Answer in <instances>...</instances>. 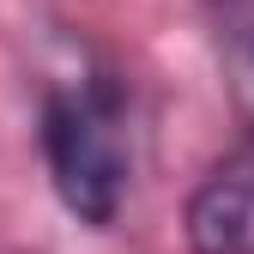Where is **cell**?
I'll use <instances>...</instances> for the list:
<instances>
[{
  "label": "cell",
  "instance_id": "277c9868",
  "mask_svg": "<svg viewBox=\"0 0 254 254\" xmlns=\"http://www.w3.org/2000/svg\"><path fill=\"white\" fill-rule=\"evenodd\" d=\"M200 6H212V12H242V6H254V0H200Z\"/></svg>",
  "mask_w": 254,
  "mask_h": 254
},
{
  "label": "cell",
  "instance_id": "6da1fadb",
  "mask_svg": "<svg viewBox=\"0 0 254 254\" xmlns=\"http://www.w3.org/2000/svg\"><path fill=\"white\" fill-rule=\"evenodd\" d=\"M55 200L85 230H109L133 194V103L115 73L55 85L37 121Z\"/></svg>",
  "mask_w": 254,
  "mask_h": 254
},
{
  "label": "cell",
  "instance_id": "3957f363",
  "mask_svg": "<svg viewBox=\"0 0 254 254\" xmlns=\"http://www.w3.org/2000/svg\"><path fill=\"white\" fill-rule=\"evenodd\" d=\"M224 85H230V103H236L242 127L254 133V24H242L224 43Z\"/></svg>",
  "mask_w": 254,
  "mask_h": 254
},
{
  "label": "cell",
  "instance_id": "7a4b0ae2",
  "mask_svg": "<svg viewBox=\"0 0 254 254\" xmlns=\"http://www.w3.org/2000/svg\"><path fill=\"white\" fill-rule=\"evenodd\" d=\"M188 254H254V151H230L182 200Z\"/></svg>",
  "mask_w": 254,
  "mask_h": 254
}]
</instances>
